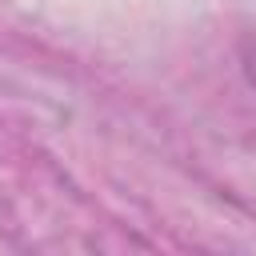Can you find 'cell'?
Wrapping results in <instances>:
<instances>
[{
    "mask_svg": "<svg viewBox=\"0 0 256 256\" xmlns=\"http://www.w3.org/2000/svg\"><path fill=\"white\" fill-rule=\"evenodd\" d=\"M244 68H248V80H252V84H256V48H252V52H248V56H244Z\"/></svg>",
    "mask_w": 256,
    "mask_h": 256,
    "instance_id": "cell-1",
    "label": "cell"
}]
</instances>
